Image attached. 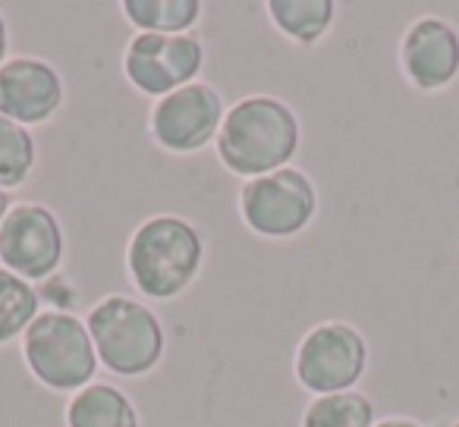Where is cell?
I'll return each instance as SVG.
<instances>
[{
	"mask_svg": "<svg viewBox=\"0 0 459 427\" xmlns=\"http://www.w3.org/2000/svg\"><path fill=\"white\" fill-rule=\"evenodd\" d=\"M64 104V79L41 57H10L0 66V116L32 129Z\"/></svg>",
	"mask_w": 459,
	"mask_h": 427,
	"instance_id": "obj_10",
	"label": "cell"
},
{
	"mask_svg": "<svg viewBox=\"0 0 459 427\" xmlns=\"http://www.w3.org/2000/svg\"><path fill=\"white\" fill-rule=\"evenodd\" d=\"M243 224L262 239H293L318 214V189L299 167H283L268 176L246 179L239 189Z\"/></svg>",
	"mask_w": 459,
	"mask_h": 427,
	"instance_id": "obj_5",
	"label": "cell"
},
{
	"mask_svg": "<svg viewBox=\"0 0 459 427\" xmlns=\"http://www.w3.org/2000/svg\"><path fill=\"white\" fill-rule=\"evenodd\" d=\"M223 116L227 110H223L221 91L208 82H192L154 104L148 116V132L164 151L195 154L217 141Z\"/></svg>",
	"mask_w": 459,
	"mask_h": 427,
	"instance_id": "obj_9",
	"label": "cell"
},
{
	"mask_svg": "<svg viewBox=\"0 0 459 427\" xmlns=\"http://www.w3.org/2000/svg\"><path fill=\"white\" fill-rule=\"evenodd\" d=\"M204 66V45L195 35H148L129 38L123 51V76L139 95L167 98L198 82Z\"/></svg>",
	"mask_w": 459,
	"mask_h": 427,
	"instance_id": "obj_7",
	"label": "cell"
},
{
	"mask_svg": "<svg viewBox=\"0 0 459 427\" xmlns=\"http://www.w3.org/2000/svg\"><path fill=\"white\" fill-rule=\"evenodd\" d=\"M39 145L32 129L0 116V189H20L32 179Z\"/></svg>",
	"mask_w": 459,
	"mask_h": 427,
	"instance_id": "obj_17",
	"label": "cell"
},
{
	"mask_svg": "<svg viewBox=\"0 0 459 427\" xmlns=\"http://www.w3.org/2000/svg\"><path fill=\"white\" fill-rule=\"evenodd\" d=\"M446 427H459V418H456V421H450V424H446Z\"/></svg>",
	"mask_w": 459,
	"mask_h": 427,
	"instance_id": "obj_21",
	"label": "cell"
},
{
	"mask_svg": "<svg viewBox=\"0 0 459 427\" xmlns=\"http://www.w3.org/2000/svg\"><path fill=\"white\" fill-rule=\"evenodd\" d=\"M66 427H142L139 408L114 383H89L70 396Z\"/></svg>",
	"mask_w": 459,
	"mask_h": 427,
	"instance_id": "obj_12",
	"label": "cell"
},
{
	"mask_svg": "<svg viewBox=\"0 0 459 427\" xmlns=\"http://www.w3.org/2000/svg\"><path fill=\"white\" fill-rule=\"evenodd\" d=\"M375 402L365 393L346 389V393L315 396L302 412L299 427H375Z\"/></svg>",
	"mask_w": 459,
	"mask_h": 427,
	"instance_id": "obj_16",
	"label": "cell"
},
{
	"mask_svg": "<svg viewBox=\"0 0 459 427\" xmlns=\"http://www.w3.org/2000/svg\"><path fill=\"white\" fill-rule=\"evenodd\" d=\"M85 327L95 343L98 362L117 377H142L160 364L167 352V333L160 318L133 295H104L89 308Z\"/></svg>",
	"mask_w": 459,
	"mask_h": 427,
	"instance_id": "obj_3",
	"label": "cell"
},
{
	"mask_svg": "<svg viewBox=\"0 0 459 427\" xmlns=\"http://www.w3.org/2000/svg\"><path fill=\"white\" fill-rule=\"evenodd\" d=\"M22 358L41 387L54 393H79L98 374V352L85 318L64 308L41 312L22 333Z\"/></svg>",
	"mask_w": 459,
	"mask_h": 427,
	"instance_id": "obj_4",
	"label": "cell"
},
{
	"mask_svg": "<svg viewBox=\"0 0 459 427\" xmlns=\"http://www.w3.org/2000/svg\"><path fill=\"white\" fill-rule=\"evenodd\" d=\"M123 16L148 35H189L204 13L198 0H123Z\"/></svg>",
	"mask_w": 459,
	"mask_h": 427,
	"instance_id": "obj_14",
	"label": "cell"
},
{
	"mask_svg": "<svg viewBox=\"0 0 459 427\" xmlns=\"http://www.w3.org/2000/svg\"><path fill=\"white\" fill-rule=\"evenodd\" d=\"M13 210V201H10V192L0 189V226H4V220H7V214Z\"/></svg>",
	"mask_w": 459,
	"mask_h": 427,
	"instance_id": "obj_20",
	"label": "cell"
},
{
	"mask_svg": "<svg viewBox=\"0 0 459 427\" xmlns=\"http://www.w3.org/2000/svg\"><path fill=\"white\" fill-rule=\"evenodd\" d=\"M375 427H421V424L412 418H384V421H377Z\"/></svg>",
	"mask_w": 459,
	"mask_h": 427,
	"instance_id": "obj_19",
	"label": "cell"
},
{
	"mask_svg": "<svg viewBox=\"0 0 459 427\" xmlns=\"http://www.w3.org/2000/svg\"><path fill=\"white\" fill-rule=\"evenodd\" d=\"M299 116L287 101L271 95H249L227 110L214 148L230 173L258 179L290 167V160L299 154Z\"/></svg>",
	"mask_w": 459,
	"mask_h": 427,
	"instance_id": "obj_1",
	"label": "cell"
},
{
	"mask_svg": "<svg viewBox=\"0 0 459 427\" xmlns=\"http://www.w3.org/2000/svg\"><path fill=\"white\" fill-rule=\"evenodd\" d=\"M7 47H10V29H7L4 13H0V66L7 64Z\"/></svg>",
	"mask_w": 459,
	"mask_h": 427,
	"instance_id": "obj_18",
	"label": "cell"
},
{
	"mask_svg": "<svg viewBox=\"0 0 459 427\" xmlns=\"http://www.w3.org/2000/svg\"><path fill=\"white\" fill-rule=\"evenodd\" d=\"M66 239L57 214L48 204L20 201L0 226V268L29 283L48 280L64 264Z\"/></svg>",
	"mask_w": 459,
	"mask_h": 427,
	"instance_id": "obj_8",
	"label": "cell"
},
{
	"mask_svg": "<svg viewBox=\"0 0 459 427\" xmlns=\"http://www.w3.org/2000/svg\"><path fill=\"white\" fill-rule=\"evenodd\" d=\"M41 314V295L29 280L0 268V346L13 343Z\"/></svg>",
	"mask_w": 459,
	"mask_h": 427,
	"instance_id": "obj_15",
	"label": "cell"
},
{
	"mask_svg": "<svg viewBox=\"0 0 459 427\" xmlns=\"http://www.w3.org/2000/svg\"><path fill=\"white\" fill-rule=\"evenodd\" d=\"M268 16L281 35L296 45H318L337 20L333 0H268Z\"/></svg>",
	"mask_w": 459,
	"mask_h": 427,
	"instance_id": "obj_13",
	"label": "cell"
},
{
	"mask_svg": "<svg viewBox=\"0 0 459 427\" xmlns=\"http://www.w3.org/2000/svg\"><path fill=\"white\" fill-rule=\"evenodd\" d=\"M368 368V343L346 320L315 324L296 349V380L315 396H331L356 389Z\"/></svg>",
	"mask_w": 459,
	"mask_h": 427,
	"instance_id": "obj_6",
	"label": "cell"
},
{
	"mask_svg": "<svg viewBox=\"0 0 459 427\" xmlns=\"http://www.w3.org/2000/svg\"><path fill=\"white\" fill-rule=\"evenodd\" d=\"M204 264V236L179 214L142 220L126 245V274L145 299L170 302L195 283Z\"/></svg>",
	"mask_w": 459,
	"mask_h": 427,
	"instance_id": "obj_2",
	"label": "cell"
},
{
	"mask_svg": "<svg viewBox=\"0 0 459 427\" xmlns=\"http://www.w3.org/2000/svg\"><path fill=\"white\" fill-rule=\"evenodd\" d=\"M403 76L419 91H440L459 76V32L440 16H419L400 41Z\"/></svg>",
	"mask_w": 459,
	"mask_h": 427,
	"instance_id": "obj_11",
	"label": "cell"
}]
</instances>
